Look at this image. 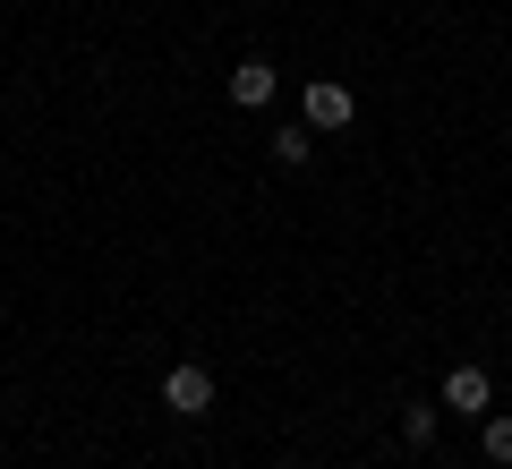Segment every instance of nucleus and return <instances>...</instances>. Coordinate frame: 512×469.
Listing matches in <instances>:
<instances>
[{
    "label": "nucleus",
    "instance_id": "5",
    "mask_svg": "<svg viewBox=\"0 0 512 469\" xmlns=\"http://www.w3.org/2000/svg\"><path fill=\"white\" fill-rule=\"evenodd\" d=\"M436 427H444V401H410V410H402V444H410V452L436 444Z\"/></svg>",
    "mask_w": 512,
    "mask_h": 469
},
{
    "label": "nucleus",
    "instance_id": "3",
    "mask_svg": "<svg viewBox=\"0 0 512 469\" xmlns=\"http://www.w3.org/2000/svg\"><path fill=\"white\" fill-rule=\"evenodd\" d=\"M436 401H444V410H461V418H487L495 410V376H487V367H453Z\"/></svg>",
    "mask_w": 512,
    "mask_h": 469
},
{
    "label": "nucleus",
    "instance_id": "6",
    "mask_svg": "<svg viewBox=\"0 0 512 469\" xmlns=\"http://www.w3.org/2000/svg\"><path fill=\"white\" fill-rule=\"evenodd\" d=\"M308 154H316V128H308V120H282V128H274V163H291V171H299Z\"/></svg>",
    "mask_w": 512,
    "mask_h": 469
},
{
    "label": "nucleus",
    "instance_id": "1",
    "mask_svg": "<svg viewBox=\"0 0 512 469\" xmlns=\"http://www.w3.org/2000/svg\"><path fill=\"white\" fill-rule=\"evenodd\" d=\"M299 111H308V128H325V137H333V128H350V120H359V94H350L342 77H308Z\"/></svg>",
    "mask_w": 512,
    "mask_h": 469
},
{
    "label": "nucleus",
    "instance_id": "7",
    "mask_svg": "<svg viewBox=\"0 0 512 469\" xmlns=\"http://www.w3.org/2000/svg\"><path fill=\"white\" fill-rule=\"evenodd\" d=\"M478 452H487L495 469H512V410H487V427H478Z\"/></svg>",
    "mask_w": 512,
    "mask_h": 469
},
{
    "label": "nucleus",
    "instance_id": "2",
    "mask_svg": "<svg viewBox=\"0 0 512 469\" xmlns=\"http://www.w3.org/2000/svg\"><path fill=\"white\" fill-rule=\"evenodd\" d=\"M163 410H171V418H205V410H214V367L180 359V367L163 376Z\"/></svg>",
    "mask_w": 512,
    "mask_h": 469
},
{
    "label": "nucleus",
    "instance_id": "4",
    "mask_svg": "<svg viewBox=\"0 0 512 469\" xmlns=\"http://www.w3.org/2000/svg\"><path fill=\"white\" fill-rule=\"evenodd\" d=\"M274 86H282V77H274V60H239V69H231V103L239 111H265V103H274Z\"/></svg>",
    "mask_w": 512,
    "mask_h": 469
}]
</instances>
